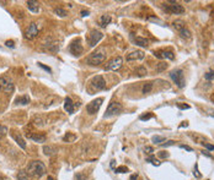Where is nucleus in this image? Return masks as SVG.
Segmentation results:
<instances>
[{"label":"nucleus","instance_id":"nucleus-1","mask_svg":"<svg viewBox=\"0 0 214 180\" xmlns=\"http://www.w3.org/2000/svg\"><path fill=\"white\" fill-rule=\"evenodd\" d=\"M27 172L31 175H33V176L41 178V176H43L46 174L47 170H46L44 164L42 163L41 160H32L31 163L28 164V167H27Z\"/></svg>","mask_w":214,"mask_h":180},{"label":"nucleus","instance_id":"nucleus-2","mask_svg":"<svg viewBox=\"0 0 214 180\" xmlns=\"http://www.w3.org/2000/svg\"><path fill=\"white\" fill-rule=\"evenodd\" d=\"M106 59V54L103 50H99L95 51L92 54H90V57L87 58V64L89 65H92V66H97L100 64H102Z\"/></svg>","mask_w":214,"mask_h":180},{"label":"nucleus","instance_id":"nucleus-3","mask_svg":"<svg viewBox=\"0 0 214 180\" xmlns=\"http://www.w3.org/2000/svg\"><path fill=\"white\" fill-rule=\"evenodd\" d=\"M170 77L171 80L176 83V86L178 88H183L186 82H185V75H183V71L181 69H177V70H173L170 73Z\"/></svg>","mask_w":214,"mask_h":180},{"label":"nucleus","instance_id":"nucleus-4","mask_svg":"<svg viewBox=\"0 0 214 180\" xmlns=\"http://www.w3.org/2000/svg\"><path fill=\"white\" fill-rule=\"evenodd\" d=\"M122 110V105L117 102H111L110 105L107 107V109H106V113L103 115V118H111V116H115L117 115L119 112Z\"/></svg>","mask_w":214,"mask_h":180},{"label":"nucleus","instance_id":"nucleus-5","mask_svg":"<svg viewBox=\"0 0 214 180\" xmlns=\"http://www.w3.org/2000/svg\"><path fill=\"white\" fill-rule=\"evenodd\" d=\"M69 51H70V54H73L74 57L81 55V53L84 51V48L81 45L80 39H75V41H73L69 44Z\"/></svg>","mask_w":214,"mask_h":180},{"label":"nucleus","instance_id":"nucleus-6","mask_svg":"<svg viewBox=\"0 0 214 180\" xmlns=\"http://www.w3.org/2000/svg\"><path fill=\"white\" fill-rule=\"evenodd\" d=\"M102 102H103V98H97V99H94L92 102H90L87 104L86 107V110L89 114H96L99 110H100V108L102 105Z\"/></svg>","mask_w":214,"mask_h":180},{"label":"nucleus","instance_id":"nucleus-7","mask_svg":"<svg viewBox=\"0 0 214 180\" xmlns=\"http://www.w3.org/2000/svg\"><path fill=\"white\" fill-rule=\"evenodd\" d=\"M102 38H103V34L100 31L92 29L90 36H89V44H90V47H96Z\"/></svg>","mask_w":214,"mask_h":180},{"label":"nucleus","instance_id":"nucleus-8","mask_svg":"<svg viewBox=\"0 0 214 180\" xmlns=\"http://www.w3.org/2000/svg\"><path fill=\"white\" fill-rule=\"evenodd\" d=\"M122 63H123V59H122L121 57L113 58L112 60H110L109 63L106 64V66H105V70H106V71H110V70H112V71H116V70H118V69L122 66Z\"/></svg>","mask_w":214,"mask_h":180},{"label":"nucleus","instance_id":"nucleus-9","mask_svg":"<svg viewBox=\"0 0 214 180\" xmlns=\"http://www.w3.org/2000/svg\"><path fill=\"white\" fill-rule=\"evenodd\" d=\"M170 3H171L172 5H169V6L165 8L166 12H170V14H173V15H181V14L185 12V9H183L182 5L177 4V3H175V2H170Z\"/></svg>","mask_w":214,"mask_h":180},{"label":"nucleus","instance_id":"nucleus-10","mask_svg":"<svg viewBox=\"0 0 214 180\" xmlns=\"http://www.w3.org/2000/svg\"><path fill=\"white\" fill-rule=\"evenodd\" d=\"M91 85L95 89H97V91H101V89H105L106 88V81L105 79L101 76V75H97L95 77H92L91 80Z\"/></svg>","mask_w":214,"mask_h":180},{"label":"nucleus","instance_id":"nucleus-11","mask_svg":"<svg viewBox=\"0 0 214 180\" xmlns=\"http://www.w3.org/2000/svg\"><path fill=\"white\" fill-rule=\"evenodd\" d=\"M154 55L157 59H169V60H173L175 59V54L170 50H160V51H155Z\"/></svg>","mask_w":214,"mask_h":180},{"label":"nucleus","instance_id":"nucleus-12","mask_svg":"<svg viewBox=\"0 0 214 180\" xmlns=\"http://www.w3.org/2000/svg\"><path fill=\"white\" fill-rule=\"evenodd\" d=\"M145 57V54L143 50H137V51H132L131 54L127 55V60L128 61H133V60H143Z\"/></svg>","mask_w":214,"mask_h":180},{"label":"nucleus","instance_id":"nucleus-13","mask_svg":"<svg viewBox=\"0 0 214 180\" xmlns=\"http://www.w3.org/2000/svg\"><path fill=\"white\" fill-rule=\"evenodd\" d=\"M38 34V28H37V25H36L34 22H32L31 25H30V27L27 28V31H26V37L28 38V39H33Z\"/></svg>","mask_w":214,"mask_h":180},{"label":"nucleus","instance_id":"nucleus-14","mask_svg":"<svg viewBox=\"0 0 214 180\" xmlns=\"http://www.w3.org/2000/svg\"><path fill=\"white\" fill-rule=\"evenodd\" d=\"M64 109L69 113V114H73L74 110H75V104L73 103V101H71L70 97H66L64 99Z\"/></svg>","mask_w":214,"mask_h":180},{"label":"nucleus","instance_id":"nucleus-15","mask_svg":"<svg viewBox=\"0 0 214 180\" xmlns=\"http://www.w3.org/2000/svg\"><path fill=\"white\" fill-rule=\"evenodd\" d=\"M27 8L33 14H37L40 11V5L37 2H33V0H30V2H27Z\"/></svg>","mask_w":214,"mask_h":180},{"label":"nucleus","instance_id":"nucleus-16","mask_svg":"<svg viewBox=\"0 0 214 180\" xmlns=\"http://www.w3.org/2000/svg\"><path fill=\"white\" fill-rule=\"evenodd\" d=\"M132 38H133V41H134V43L137 45H139L141 48H147L148 47V41L147 39L141 38V37H133V36H132Z\"/></svg>","mask_w":214,"mask_h":180},{"label":"nucleus","instance_id":"nucleus-17","mask_svg":"<svg viewBox=\"0 0 214 180\" xmlns=\"http://www.w3.org/2000/svg\"><path fill=\"white\" fill-rule=\"evenodd\" d=\"M15 103L16 104H21V105H26L30 103V97L27 95H24V96H20V97H17L15 99Z\"/></svg>","mask_w":214,"mask_h":180},{"label":"nucleus","instance_id":"nucleus-18","mask_svg":"<svg viewBox=\"0 0 214 180\" xmlns=\"http://www.w3.org/2000/svg\"><path fill=\"white\" fill-rule=\"evenodd\" d=\"M27 137L36 141V142H44L46 141V136L44 135H38V134H31V135L27 134Z\"/></svg>","mask_w":214,"mask_h":180},{"label":"nucleus","instance_id":"nucleus-19","mask_svg":"<svg viewBox=\"0 0 214 180\" xmlns=\"http://www.w3.org/2000/svg\"><path fill=\"white\" fill-rule=\"evenodd\" d=\"M111 16L110 15H102L101 17H100V26L101 27H106L107 25H109L110 22H111Z\"/></svg>","mask_w":214,"mask_h":180},{"label":"nucleus","instance_id":"nucleus-20","mask_svg":"<svg viewBox=\"0 0 214 180\" xmlns=\"http://www.w3.org/2000/svg\"><path fill=\"white\" fill-rule=\"evenodd\" d=\"M12 138L16 141V143H17V145H19L22 150H25V148H26V142L22 140V137H21V136H17V135H15V134H14V135H12Z\"/></svg>","mask_w":214,"mask_h":180},{"label":"nucleus","instance_id":"nucleus-21","mask_svg":"<svg viewBox=\"0 0 214 180\" xmlns=\"http://www.w3.org/2000/svg\"><path fill=\"white\" fill-rule=\"evenodd\" d=\"M43 152H44V154H47V156H52V154H54V153L57 152V150H56L54 147H52V146H44V147H43Z\"/></svg>","mask_w":214,"mask_h":180},{"label":"nucleus","instance_id":"nucleus-22","mask_svg":"<svg viewBox=\"0 0 214 180\" xmlns=\"http://www.w3.org/2000/svg\"><path fill=\"white\" fill-rule=\"evenodd\" d=\"M180 36H181V38H183V39H188V38H191V33H190V31L185 27V28H182L180 32Z\"/></svg>","mask_w":214,"mask_h":180},{"label":"nucleus","instance_id":"nucleus-23","mask_svg":"<svg viewBox=\"0 0 214 180\" xmlns=\"http://www.w3.org/2000/svg\"><path fill=\"white\" fill-rule=\"evenodd\" d=\"M173 27H175L178 32H180L182 28H185V22H183L182 20H177V21L173 22Z\"/></svg>","mask_w":214,"mask_h":180},{"label":"nucleus","instance_id":"nucleus-24","mask_svg":"<svg viewBox=\"0 0 214 180\" xmlns=\"http://www.w3.org/2000/svg\"><path fill=\"white\" fill-rule=\"evenodd\" d=\"M4 91H5L6 93H10V92H12V91H14V83L11 82V80H9V82L5 85V87H4Z\"/></svg>","mask_w":214,"mask_h":180},{"label":"nucleus","instance_id":"nucleus-25","mask_svg":"<svg viewBox=\"0 0 214 180\" xmlns=\"http://www.w3.org/2000/svg\"><path fill=\"white\" fill-rule=\"evenodd\" d=\"M151 141L155 143V145H160V143H161V142H164V141H165V137H164V136H153Z\"/></svg>","mask_w":214,"mask_h":180},{"label":"nucleus","instance_id":"nucleus-26","mask_svg":"<svg viewBox=\"0 0 214 180\" xmlns=\"http://www.w3.org/2000/svg\"><path fill=\"white\" fill-rule=\"evenodd\" d=\"M151 88H153V82H148V83H145L144 86H143V93H149L150 91H151Z\"/></svg>","mask_w":214,"mask_h":180},{"label":"nucleus","instance_id":"nucleus-27","mask_svg":"<svg viewBox=\"0 0 214 180\" xmlns=\"http://www.w3.org/2000/svg\"><path fill=\"white\" fill-rule=\"evenodd\" d=\"M166 67H167V64H166V63H160V64H157V66H156V71H157V73H161V71L166 70Z\"/></svg>","mask_w":214,"mask_h":180},{"label":"nucleus","instance_id":"nucleus-28","mask_svg":"<svg viewBox=\"0 0 214 180\" xmlns=\"http://www.w3.org/2000/svg\"><path fill=\"white\" fill-rule=\"evenodd\" d=\"M135 73H137L138 76L141 77V76H144V75L147 74V69H145V67H138V69L135 70Z\"/></svg>","mask_w":214,"mask_h":180},{"label":"nucleus","instance_id":"nucleus-29","mask_svg":"<svg viewBox=\"0 0 214 180\" xmlns=\"http://www.w3.org/2000/svg\"><path fill=\"white\" fill-rule=\"evenodd\" d=\"M9 80H10V79H8V77H0V91H2V89H4V87H5V85L9 82Z\"/></svg>","mask_w":214,"mask_h":180},{"label":"nucleus","instance_id":"nucleus-30","mask_svg":"<svg viewBox=\"0 0 214 180\" xmlns=\"http://www.w3.org/2000/svg\"><path fill=\"white\" fill-rule=\"evenodd\" d=\"M54 12H56L58 16H60V17H65V16H66V11H65V10H63V9H60V8L56 9V10H54Z\"/></svg>","mask_w":214,"mask_h":180},{"label":"nucleus","instance_id":"nucleus-31","mask_svg":"<svg viewBox=\"0 0 214 180\" xmlns=\"http://www.w3.org/2000/svg\"><path fill=\"white\" fill-rule=\"evenodd\" d=\"M204 77H206V80H208V81H212V80H214V71H213V70L208 71V73L204 75Z\"/></svg>","mask_w":214,"mask_h":180},{"label":"nucleus","instance_id":"nucleus-32","mask_svg":"<svg viewBox=\"0 0 214 180\" xmlns=\"http://www.w3.org/2000/svg\"><path fill=\"white\" fill-rule=\"evenodd\" d=\"M17 180H28L27 174L25 172H19V174H17Z\"/></svg>","mask_w":214,"mask_h":180},{"label":"nucleus","instance_id":"nucleus-33","mask_svg":"<svg viewBox=\"0 0 214 180\" xmlns=\"http://www.w3.org/2000/svg\"><path fill=\"white\" fill-rule=\"evenodd\" d=\"M151 118H153V114H151V113L143 114V115H140V116H139V119H140V120H143V121H144V120H149V119H151Z\"/></svg>","mask_w":214,"mask_h":180},{"label":"nucleus","instance_id":"nucleus-34","mask_svg":"<svg viewBox=\"0 0 214 180\" xmlns=\"http://www.w3.org/2000/svg\"><path fill=\"white\" fill-rule=\"evenodd\" d=\"M128 172V168L124 167V166H121L118 168H116V173H127Z\"/></svg>","mask_w":214,"mask_h":180},{"label":"nucleus","instance_id":"nucleus-35","mask_svg":"<svg viewBox=\"0 0 214 180\" xmlns=\"http://www.w3.org/2000/svg\"><path fill=\"white\" fill-rule=\"evenodd\" d=\"M147 162H151V163H153L154 166H160V162H159L157 159H155L153 156H151L150 158H148V159H147Z\"/></svg>","mask_w":214,"mask_h":180},{"label":"nucleus","instance_id":"nucleus-36","mask_svg":"<svg viewBox=\"0 0 214 180\" xmlns=\"http://www.w3.org/2000/svg\"><path fill=\"white\" fill-rule=\"evenodd\" d=\"M38 66H40V67H42L43 70H46V71H47V73H49V74L52 73V70H50V67H49V66H46V65H43L42 63H38Z\"/></svg>","mask_w":214,"mask_h":180},{"label":"nucleus","instance_id":"nucleus-37","mask_svg":"<svg viewBox=\"0 0 214 180\" xmlns=\"http://www.w3.org/2000/svg\"><path fill=\"white\" fill-rule=\"evenodd\" d=\"M177 108L178 109H181V110H183V109H190V105L188 104H177Z\"/></svg>","mask_w":214,"mask_h":180},{"label":"nucleus","instance_id":"nucleus-38","mask_svg":"<svg viewBox=\"0 0 214 180\" xmlns=\"http://www.w3.org/2000/svg\"><path fill=\"white\" fill-rule=\"evenodd\" d=\"M172 145H175V141H172V140H170V141H167L166 143H163V147H169V146H172Z\"/></svg>","mask_w":214,"mask_h":180},{"label":"nucleus","instance_id":"nucleus-39","mask_svg":"<svg viewBox=\"0 0 214 180\" xmlns=\"http://www.w3.org/2000/svg\"><path fill=\"white\" fill-rule=\"evenodd\" d=\"M8 132V128L6 126H0V135H5Z\"/></svg>","mask_w":214,"mask_h":180},{"label":"nucleus","instance_id":"nucleus-40","mask_svg":"<svg viewBox=\"0 0 214 180\" xmlns=\"http://www.w3.org/2000/svg\"><path fill=\"white\" fill-rule=\"evenodd\" d=\"M203 146H204L207 150H209V151H214V146H213V145H209V143H203Z\"/></svg>","mask_w":214,"mask_h":180},{"label":"nucleus","instance_id":"nucleus-41","mask_svg":"<svg viewBox=\"0 0 214 180\" xmlns=\"http://www.w3.org/2000/svg\"><path fill=\"white\" fill-rule=\"evenodd\" d=\"M159 157H160V158H167V157H169V153H167V152H166V153H165V152H159Z\"/></svg>","mask_w":214,"mask_h":180},{"label":"nucleus","instance_id":"nucleus-42","mask_svg":"<svg viewBox=\"0 0 214 180\" xmlns=\"http://www.w3.org/2000/svg\"><path fill=\"white\" fill-rule=\"evenodd\" d=\"M180 147H181V148H183V150H186V151H190V152H192V151H193L190 146H186V145H181Z\"/></svg>","mask_w":214,"mask_h":180},{"label":"nucleus","instance_id":"nucleus-43","mask_svg":"<svg viewBox=\"0 0 214 180\" xmlns=\"http://www.w3.org/2000/svg\"><path fill=\"white\" fill-rule=\"evenodd\" d=\"M8 47H10V48H14L15 47V44H14V42L12 41H6V43H5Z\"/></svg>","mask_w":214,"mask_h":180},{"label":"nucleus","instance_id":"nucleus-44","mask_svg":"<svg viewBox=\"0 0 214 180\" xmlns=\"http://www.w3.org/2000/svg\"><path fill=\"white\" fill-rule=\"evenodd\" d=\"M76 179H78V180H86V176H84V175H81V174H78V175H76Z\"/></svg>","mask_w":214,"mask_h":180},{"label":"nucleus","instance_id":"nucleus-45","mask_svg":"<svg viewBox=\"0 0 214 180\" xmlns=\"http://www.w3.org/2000/svg\"><path fill=\"white\" fill-rule=\"evenodd\" d=\"M87 15H89V11H85V10L81 11V16H83V17H85V16H87Z\"/></svg>","mask_w":214,"mask_h":180},{"label":"nucleus","instance_id":"nucleus-46","mask_svg":"<svg viewBox=\"0 0 214 180\" xmlns=\"http://www.w3.org/2000/svg\"><path fill=\"white\" fill-rule=\"evenodd\" d=\"M148 151V153H153V148L151 147H145V152Z\"/></svg>","mask_w":214,"mask_h":180},{"label":"nucleus","instance_id":"nucleus-47","mask_svg":"<svg viewBox=\"0 0 214 180\" xmlns=\"http://www.w3.org/2000/svg\"><path fill=\"white\" fill-rule=\"evenodd\" d=\"M138 178V174H133L132 176H131V180H135Z\"/></svg>","mask_w":214,"mask_h":180},{"label":"nucleus","instance_id":"nucleus-48","mask_svg":"<svg viewBox=\"0 0 214 180\" xmlns=\"http://www.w3.org/2000/svg\"><path fill=\"white\" fill-rule=\"evenodd\" d=\"M202 153H203V154H204V156H207V157H209V158H212V156H210V154H209V153H207V152H206V151H203V152H202Z\"/></svg>","mask_w":214,"mask_h":180},{"label":"nucleus","instance_id":"nucleus-49","mask_svg":"<svg viewBox=\"0 0 214 180\" xmlns=\"http://www.w3.org/2000/svg\"><path fill=\"white\" fill-rule=\"evenodd\" d=\"M115 162H116V160H111V167H112V168L115 167Z\"/></svg>","mask_w":214,"mask_h":180},{"label":"nucleus","instance_id":"nucleus-50","mask_svg":"<svg viewBox=\"0 0 214 180\" xmlns=\"http://www.w3.org/2000/svg\"><path fill=\"white\" fill-rule=\"evenodd\" d=\"M0 180H4V179H3V178H0Z\"/></svg>","mask_w":214,"mask_h":180},{"label":"nucleus","instance_id":"nucleus-51","mask_svg":"<svg viewBox=\"0 0 214 180\" xmlns=\"http://www.w3.org/2000/svg\"><path fill=\"white\" fill-rule=\"evenodd\" d=\"M212 116H213V118H214V114H213V115H212Z\"/></svg>","mask_w":214,"mask_h":180}]
</instances>
